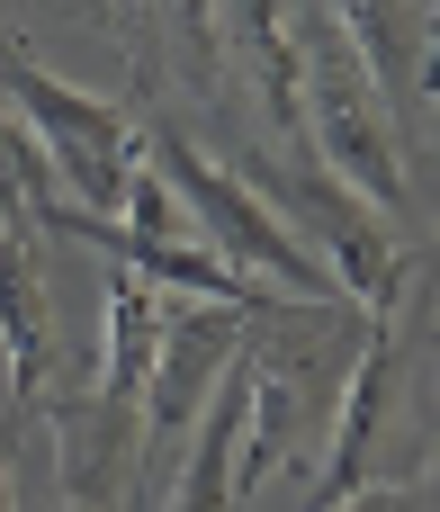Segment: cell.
I'll list each match as a JSON object with an SVG mask.
<instances>
[{
	"label": "cell",
	"mask_w": 440,
	"mask_h": 512,
	"mask_svg": "<svg viewBox=\"0 0 440 512\" xmlns=\"http://www.w3.org/2000/svg\"><path fill=\"white\" fill-rule=\"evenodd\" d=\"M243 306H225V297H189L180 315H162V342H153V378H144V396H153V414H144V432L153 441H180L198 414H207V396H216V378L234 369V351H243Z\"/></svg>",
	"instance_id": "5b68a950"
},
{
	"label": "cell",
	"mask_w": 440,
	"mask_h": 512,
	"mask_svg": "<svg viewBox=\"0 0 440 512\" xmlns=\"http://www.w3.org/2000/svg\"><path fill=\"white\" fill-rule=\"evenodd\" d=\"M297 81H306V153L342 189H360L378 216H405V153H396V126H387V90L369 81L360 45L333 18H315L297 36Z\"/></svg>",
	"instance_id": "7a4b0ae2"
},
{
	"label": "cell",
	"mask_w": 440,
	"mask_h": 512,
	"mask_svg": "<svg viewBox=\"0 0 440 512\" xmlns=\"http://www.w3.org/2000/svg\"><path fill=\"white\" fill-rule=\"evenodd\" d=\"M45 360H54V342H45V270L27 252V225H0V369H9L18 405H36Z\"/></svg>",
	"instance_id": "ba28073f"
},
{
	"label": "cell",
	"mask_w": 440,
	"mask_h": 512,
	"mask_svg": "<svg viewBox=\"0 0 440 512\" xmlns=\"http://www.w3.org/2000/svg\"><path fill=\"white\" fill-rule=\"evenodd\" d=\"M135 63H144V81L153 72H189V81H207L216 72V54H225V27H216V0H135Z\"/></svg>",
	"instance_id": "9c48e42d"
},
{
	"label": "cell",
	"mask_w": 440,
	"mask_h": 512,
	"mask_svg": "<svg viewBox=\"0 0 440 512\" xmlns=\"http://www.w3.org/2000/svg\"><path fill=\"white\" fill-rule=\"evenodd\" d=\"M225 54L243 63V81L261 90V108L288 126V144H306V81H297V36L279 18V0H225Z\"/></svg>",
	"instance_id": "52a82bcc"
},
{
	"label": "cell",
	"mask_w": 440,
	"mask_h": 512,
	"mask_svg": "<svg viewBox=\"0 0 440 512\" xmlns=\"http://www.w3.org/2000/svg\"><path fill=\"white\" fill-rule=\"evenodd\" d=\"M243 180L297 225V243L333 270V288L360 306V315H396V288H405V252L396 234L360 207V189H342L333 171H270V162H243Z\"/></svg>",
	"instance_id": "277c9868"
},
{
	"label": "cell",
	"mask_w": 440,
	"mask_h": 512,
	"mask_svg": "<svg viewBox=\"0 0 440 512\" xmlns=\"http://www.w3.org/2000/svg\"><path fill=\"white\" fill-rule=\"evenodd\" d=\"M414 90L440 99V9H432V45H423V63H414Z\"/></svg>",
	"instance_id": "7c38bea8"
},
{
	"label": "cell",
	"mask_w": 440,
	"mask_h": 512,
	"mask_svg": "<svg viewBox=\"0 0 440 512\" xmlns=\"http://www.w3.org/2000/svg\"><path fill=\"white\" fill-rule=\"evenodd\" d=\"M0 99H9V117L36 135L45 171H54V180H72V207H90V216H126V189H135L144 135L126 126V108H117V99L72 90L63 72L18 63V54H0Z\"/></svg>",
	"instance_id": "3957f363"
},
{
	"label": "cell",
	"mask_w": 440,
	"mask_h": 512,
	"mask_svg": "<svg viewBox=\"0 0 440 512\" xmlns=\"http://www.w3.org/2000/svg\"><path fill=\"white\" fill-rule=\"evenodd\" d=\"M333 27L360 45L369 81L396 90L405 81V36H414V0H333Z\"/></svg>",
	"instance_id": "30bf717a"
},
{
	"label": "cell",
	"mask_w": 440,
	"mask_h": 512,
	"mask_svg": "<svg viewBox=\"0 0 440 512\" xmlns=\"http://www.w3.org/2000/svg\"><path fill=\"white\" fill-rule=\"evenodd\" d=\"M162 288L135 279V270H108V360H99V414H108V441L126 450V414L153 378V342H162Z\"/></svg>",
	"instance_id": "8992f818"
},
{
	"label": "cell",
	"mask_w": 440,
	"mask_h": 512,
	"mask_svg": "<svg viewBox=\"0 0 440 512\" xmlns=\"http://www.w3.org/2000/svg\"><path fill=\"white\" fill-rule=\"evenodd\" d=\"M144 153H153V171L171 180V198L216 234V252L234 261V270H252V279H270L288 306H351L342 288H333V270L297 243V225L243 180V171H225L207 144H189L180 126H144Z\"/></svg>",
	"instance_id": "6da1fadb"
},
{
	"label": "cell",
	"mask_w": 440,
	"mask_h": 512,
	"mask_svg": "<svg viewBox=\"0 0 440 512\" xmlns=\"http://www.w3.org/2000/svg\"><path fill=\"white\" fill-rule=\"evenodd\" d=\"M324 512H378V504H369V495H342V504H324Z\"/></svg>",
	"instance_id": "4fadbf2b"
},
{
	"label": "cell",
	"mask_w": 440,
	"mask_h": 512,
	"mask_svg": "<svg viewBox=\"0 0 440 512\" xmlns=\"http://www.w3.org/2000/svg\"><path fill=\"white\" fill-rule=\"evenodd\" d=\"M36 189H54V171H45L36 135H27L18 117H0V225H27Z\"/></svg>",
	"instance_id": "8fae6325"
}]
</instances>
